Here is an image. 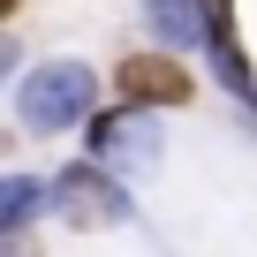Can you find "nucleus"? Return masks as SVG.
Instances as JSON below:
<instances>
[{"label": "nucleus", "mask_w": 257, "mask_h": 257, "mask_svg": "<svg viewBox=\"0 0 257 257\" xmlns=\"http://www.w3.org/2000/svg\"><path fill=\"white\" fill-rule=\"evenodd\" d=\"M144 23H152L159 46H174V53H204L212 0H144Z\"/></svg>", "instance_id": "nucleus-5"}, {"label": "nucleus", "mask_w": 257, "mask_h": 257, "mask_svg": "<svg viewBox=\"0 0 257 257\" xmlns=\"http://www.w3.org/2000/svg\"><path fill=\"white\" fill-rule=\"evenodd\" d=\"M53 212H61L68 227H128V219H137V204H128L121 174L98 167V159L61 167V182H53Z\"/></svg>", "instance_id": "nucleus-3"}, {"label": "nucleus", "mask_w": 257, "mask_h": 257, "mask_svg": "<svg viewBox=\"0 0 257 257\" xmlns=\"http://www.w3.org/2000/svg\"><path fill=\"white\" fill-rule=\"evenodd\" d=\"M83 152L98 159V167H113V174H152L159 167V152H167V128H159V106H106V113H91L83 121Z\"/></svg>", "instance_id": "nucleus-2"}, {"label": "nucleus", "mask_w": 257, "mask_h": 257, "mask_svg": "<svg viewBox=\"0 0 257 257\" xmlns=\"http://www.w3.org/2000/svg\"><path fill=\"white\" fill-rule=\"evenodd\" d=\"M8 16H16V0H0V23H8Z\"/></svg>", "instance_id": "nucleus-9"}, {"label": "nucleus", "mask_w": 257, "mask_h": 257, "mask_svg": "<svg viewBox=\"0 0 257 257\" xmlns=\"http://www.w3.org/2000/svg\"><path fill=\"white\" fill-rule=\"evenodd\" d=\"M91 106H98V76L83 61H38L16 83V121L31 137H68V128L91 121Z\"/></svg>", "instance_id": "nucleus-1"}, {"label": "nucleus", "mask_w": 257, "mask_h": 257, "mask_svg": "<svg viewBox=\"0 0 257 257\" xmlns=\"http://www.w3.org/2000/svg\"><path fill=\"white\" fill-rule=\"evenodd\" d=\"M113 91L128 98V106H189L197 98V76H189V61L174 53V46H144V53H128L121 68H113Z\"/></svg>", "instance_id": "nucleus-4"}, {"label": "nucleus", "mask_w": 257, "mask_h": 257, "mask_svg": "<svg viewBox=\"0 0 257 257\" xmlns=\"http://www.w3.org/2000/svg\"><path fill=\"white\" fill-rule=\"evenodd\" d=\"M46 204H53V182H38V174H0V234H31Z\"/></svg>", "instance_id": "nucleus-6"}, {"label": "nucleus", "mask_w": 257, "mask_h": 257, "mask_svg": "<svg viewBox=\"0 0 257 257\" xmlns=\"http://www.w3.org/2000/svg\"><path fill=\"white\" fill-rule=\"evenodd\" d=\"M212 8H234V0H212Z\"/></svg>", "instance_id": "nucleus-10"}, {"label": "nucleus", "mask_w": 257, "mask_h": 257, "mask_svg": "<svg viewBox=\"0 0 257 257\" xmlns=\"http://www.w3.org/2000/svg\"><path fill=\"white\" fill-rule=\"evenodd\" d=\"M0 257H38V242L31 234H0Z\"/></svg>", "instance_id": "nucleus-7"}, {"label": "nucleus", "mask_w": 257, "mask_h": 257, "mask_svg": "<svg viewBox=\"0 0 257 257\" xmlns=\"http://www.w3.org/2000/svg\"><path fill=\"white\" fill-rule=\"evenodd\" d=\"M8 68H16V46H8V38H0V76H8Z\"/></svg>", "instance_id": "nucleus-8"}]
</instances>
